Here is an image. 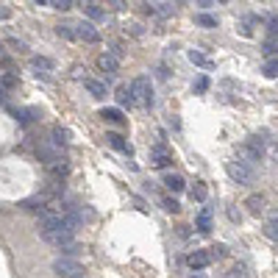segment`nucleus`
Listing matches in <instances>:
<instances>
[{"label":"nucleus","instance_id":"f257e3e1","mask_svg":"<svg viewBox=\"0 0 278 278\" xmlns=\"http://www.w3.org/2000/svg\"><path fill=\"white\" fill-rule=\"evenodd\" d=\"M225 173H228V178L234 184H242V187H248V184H253V167L245 162H225Z\"/></svg>","mask_w":278,"mask_h":278},{"label":"nucleus","instance_id":"f03ea898","mask_svg":"<svg viewBox=\"0 0 278 278\" xmlns=\"http://www.w3.org/2000/svg\"><path fill=\"white\" fill-rule=\"evenodd\" d=\"M53 272L59 278H81L84 275V267H81V261H75L73 256H59V259L53 261Z\"/></svg>","mask_w":278,"mask_h":278},{"label":"nucleus","instance_id":"7ed1b4c3","mask_svg":"<svg viewBox=\"0 0 278 278\" xmlns=\"http://www.w3.org/2000/svg\"><path fill=\"white\" fill-rule=\"evenodd\" d=\"M239 159L245 164H256V162H261L264 159V139H259V136H250L245 145L239 148Z\"/></svg>","mask_w":278,"mask_h":278},{"label":"nucleus","instance_id":"20e7f679","mask_svg":"<svg viewBox=\"0 0 278 278\" xmlns=\"http://www.w3.org/2000/svg\"><path fill=\"white\" fill-rule=\"evenodd\" d=\"M131 92H133V100L139 106H151L153 103V86H151V78L148 75H139V78L131 81Z\"/></svg>","mask_w":278,"mask_h":278},{"label":"nucleus","instance_id":"39448f33","mask_svg":"<svg viewBox=\"0 0 278 278\" xmlns=\"http://www.w3.org/2000/svg\"><path fill=\"white\" fill-rule=\"evenodd\" d=\"M42 239L48 245H56V248H64L73 242V228H50V231H42Z\"/></svg>","mask_w":278,"mask_h":278},{"label":"nucleus","instance_id":"423d86ee","mask_svg":"<svg viewBox=\"0 0 278 278\" xmlns=\"http://www.w3.org/2000/svg\"><path fill=\"white\" fill-rule=\"evenodd\" d=\"M75 34H78V39H84V42H100V34H97V28H95L92 23H86V20L75 23Z\"/></svg>","mask_w":278,"mask_h":278},{"label":"nucleus","instance_id":"0eeeda50","mask_svg":"<svg viewBox=\"0 0 278 278\" xmlns=\"http://www.w3.org/2000/svg\"><path fill=\"white\" fill-rule=\"evenodd\" d=\"M212 261H214L212 250H195V253L189 256V267H192V270H203V267H209Z\"/></svg>","mask_w":278,"mask_h":278},{"label":"nucleus","instance_id":"6e6552de","mask_svg":"<svg viewBox=\"0 0 278 278\" xmlns=\"http://www.w3.org/2000/svg\"><path fill=\"white\" fill-rule=\"evenodd\" d=\"M195 228L200 231V234H209L212 231V206H203L198 214V220H195Z\"/></svg>","mask_w":278,"mask_h":278},{"label":"nucleus","instance_id":"1a4fd4ad","mask_svg":"<svg viewBox=\"0 0 278 278\" xmlns=\"http://www.w3.org/2000/svg\"><path fill=\"white\" fill-rule=\"evenodd\" d=\"M97 67H100L106 75H114V73H117V67H120V61H117L114 53H103L100 59H97Z\"/></svg>","mask_w":278,"mask_h":278},{"label":"nucleus","instance_id":"9d476101","mask_svg":"<svg viewBox=\"0 0 278 278\" xmlns=\"http://www.w3.org/2000/svg\"><path fill=\"white\" fill-rule=\"evenodd\" d=\"M84 86H86V92H89L92 97H97V100H103V97L109 95V92H106V84H100V81H95V78H86Z\"/></svg>","mask_w":278,"mask_h":278},{"label":"nucleus","instance_id":"9b49d317","mask_svg":"<svg viewBox=\"0 0 278 278\" xmlns=\"http://www.w3.org/2000/svg\"><path fill=\"white\" fill-rule=\"evenodd\" d=\"M170 162H173V156L167 148H153V167H167Z\"/></svg>","mask_w":278,"mask_h":278},{"label":"nucleus","instance_id":"f8f14e48","mask_svg":"<svg viewBox=\"0 0 278 278\" xmlns=\"http://www.w3.org/2000/svg\"><path fill=\"white\" fill-rule=\"evenodd\" d=\"M100 117H103L106 122H114V125H122V122H125V117H122L120 109H103Z\"/></svg>","mask_w":278,"mask_h":278},{"label":"nucleus","instance_id":"ddd939ff","mask_svg":"<svg viewBox=\"0 0 278 278\" xmlns=\"http://www.w3.org/2000/svg\"><path fill=\"white\" fill-rule=\"evenodd\" d=\"M56 34H59V37H64V39H78L73 23H59V25H56Z\"/></svg>","mask_w":278,"mask_h":278},{"label":"nucleus","instance_id":"4468645a","mask_svg":"<svg viewBox=\"0 0 278 278\" xmlns=\"http://www.w3.org/2000/svg\"><path fill=\"white\" fill-rule=\"evenodd\" d=\"M106 139H109V145H111V148H117V151H122V153H131V145H128V142L120 136V133H109Z\"/></svg>","mask_w":278,"mask_h":278},{"label":"nucleus","instance_id":"2eb2a0df","mask_svg":"<svg viewBox=\"0 0 278 278\" xmlns=\"http://www.w3.org/2000/svg\"><path fill=\"white\" fill-rule=\"evenodd\" d=\"M245 206L250 209V214H261V209H264V198H261V195H250V198L245 200Z\"/></svg>","mask_w":278,"mask_h":278},{"label":"nucleus","instance_id":"dca6fc26","mask_svg":"<svg viewBox=\"0 0 278 278\" xmlns=\"http://www.w3.org/2000/svg\"><path fill=\"white\" fill-rule=\"evenodd\" d=\"M50 136H53V139H50V142H53L56 148H64V145H67V136H70V133H67V128H59V125H56Z\"/></svg>","mask_w":278,"mask_h":278},{"label":"nucleus","instance_id":"f3484780","mask_svg":"<svg viewBox=\"0 0 278 278\" xmlns=\"http://www.w3.org/2000/svg\"><path fill=\"white\" fill-rule=\"evenodd\" d=\"M164 187L173 189V192H181V189H184V178H181V176H173V173H170V176H164Z\"/></svg>","mask_w":278,"mask_h":278},{"label":"nucleus","instance_id":"a211bd4d","mask_svg":"<svg viewBox=\"0 0 278 278\" xmlns=\"http://www.w3.org/2000/svg\"><path fill=\"white\" fill-rule=\"evenodd\" d=\"M31 64H34V70H42V73H50V70H53V61L45 59V56H34Z\"/></svg>","mask_w":278,"mask_h":278},{"label":"nucleus","instance_id":"6ab92c4d","mask_svg":"<svg viewBox=\"0 0 278 278\" xmlns=\"http://www.w3.org/2000/svg\"><path fill=\"white\" fill-rule=\"evenodd\" d=\"M117 100H120V106H133V92H131V86H122L120 92H117Z\"/></svg>","mask_w":278,"mask_h":278},{"label":"nucleus","instance_id":"aec40b11","mask_svg":"<svg viewBox=\"0 0 278 278\" xmlns=\"http://www.w3.org/2000/svg\"><path fill=\"white\" fill-rule=\"evenodd\" d=\"M206 198H209V189H206V184H195V187H192V200L203 203Z\"/></svg>","mask_w":278,"mask_h":278},{"label":"nucleus","instance_id":"412c9836","mask_svg":"<svg viewBox=\"0 0 278 278\" xmlns=\"http://www.w3.org/2000/svg\"><path fill=\"white\" fill-rule=\"evenodd\" d=\"M195 23L203 25V28H217V17H212V14H198Z\"/></svg>","mask_w":278,"mask_h":278},{"label":"nucleus","instance_id":"4be33fe9","mask_svg":"<svg viewBox=\"0 0 278 278\" xmlns=\"http://www.w3.org/2000/svg\"><path fill=\"white\" fill-rule=\"evenodd\" d=\"M264 234L270 236L272 242H278V217H272V220H267V225H264Z\"/></svg>","mask_w":278,"mask_h":278},{"label":"nucleus","instance_id":"5701e85b","mask_svg":"<svg viewBox=\"0 0 278 278\" xmlns=\"http://www.w3.org/2000/svg\"><path fill=\"white\" fill-rule=\"evenodd\" d=\"M189 61H192V64H198V67H212V61L206 59L203 53H198V50H189Z\"/></svg>","mask_w":278,"mask_h":278},{"label":"nucleus","instance_id":"b1692460","mask_svg":"<svg viewBox=\"0 0 278 278\" xmlns=\"http://www.w3.org/2000/svg\"><path fill=\"white\" fill-rule=\"evenodd\" d=\"M264 75L267 78H278V59H270L264 64Z\"/></svg>","mask_w":278,"mask_h":278},{"label":"nucleus","instance_id":"393cba45","mask_svg":"<svg viewBox=\"0 0 278 278\" xmlns=\"http://www.w3.org/2000/svg\"><path fill=\"white\" fill-rule=\"evenodd\" d=\"M162 206H164V212H181V206H178V200H173V198H162Z\"/></svg>","mask_w":278,"mask_h":278},{"label":"nucleus","instance_id":"a878e982","mask_svg":"<svg viewBox=\"0 0 278 278\" xmlns=\"http://www.w3.org/2000/svg\"><path fill=\"white\" fill-rule=\"evenodd\" d=\"M264 53H267V56L278 53V37H270V39L264 42Z\"/></svg>","mask_w":278,"mask_h":278},{"label":"nucleus","instance_id":"bb28decb","mask_svg":"<svg viewBox=\"0 0 278 278\" xmlns=\"http://www.w3.org/2000/svg\"><path fill=\"white\" fill-rule=\"evenodd\" d=\"M50 6H53V9H61V12H67V9H73V0H50Z\"/></svg>","mask_w":278,"mask_h":278},{"label":"nucleus","instance_id":"cd10ccee","mask_svg":"<svg viewBox=\"0 0 278 278\" xmlns=\"http://www.w3.org/2000/svg\"><path fill=\"white\" fill-rule=\"evenodd\" d=\"M267 25H270V37H278V17H270Z\"/></svg>","mask_w":278,"mask_h":278},{"label":"nucleus","instance_id":"c85d7f7f","mask_svg":"<svg viewBox=\"0 0 278 278\" xmlns=\"http://www.w3.org/2000/svg\"><path fill=\"white\" fill-rule=\"evenodd\" d=\"M61 250H64V256H75V253H78V245H73V242H70V245H64V248H61Z\"/></svg>","mask_w":278,"mask_h":278},{"label":"nucleus","instance_id":"c756f323","mask_svg":"<svg viewBox=\"0 0 278 278\" xmlns=\"http://www.w3.org/2000/svg\"><path fill=\"white\" fill-rule=\"evenodd\" d=\"M86 12H89V17H92V20H97V17H103V12H100V9H97V6H95V3H92V6H86Z\"/></svg>","mask_w":278,"mask_h":278},{"label":"nucleus","instance_id":"7c9ffc66","mask_svg":"<svg viewBox=\"0 0 278 278\" xmlns=\"http://www.w3.org/2000/svg\"><path fill=\"white\" fill-rule=\"evenodd\" d=\"M228 278H245V267H239V264H236L234 270H231V275H228Z\"/></svg>","mask_w":278,"mask_h":278},{"label":"nucleus","instance_id":"2f4dec72","mask_svg":"<svg viewBox=\"0 0 278 278\" xmlns=\"http://www.w3.org/2000/svg\"><path fill=\"white\" fill-rule=\"evenodd\" d=\"M212 256H214V259H223V256H225V248H223V245H220V248H212Z\"/></svg>","mask_w":278,"mask_h":278},{"label":"nucleus","instance_id":"473e14b6","mask_svg":"<svg viewBox=\"0 0 278 278\" xmlns=\"http://www.w3.org/2000/svg\"><path fill=\"white\" fill-rule=\"evenodd\" d=\"M206 86H209V81H206V78H200V81H198V92H203Z\"/></svg>","mask_w":278,"mask_h":278},{"label":"nucleus","instance_id":"72a5a7b5","mask_svg":"<svg viewBox=\"0 0 278 278\" xmlns=\"http://www.w3.org/2000/svg\"><path fill=\"white\" fill-rule=\"evenodd\" d=\"M189 278H206V275H203V272H200V270H195V272H192V275H189Z\"/></svg>","mask_w":278,"mask_h":278},{"label":"nucleus","instance_id":"f704fd0d","mask_svg":"<svg viewBox=\"0 0 278 278\" xmlns=\"http://www.w3.org/2000/svg\"><path fill=\"white\" fill-rule=\"evenodd\" d=\"M3 103H6V92L0 89V106H3Z\"/></svg>","mask_w":278,"mask_h":278},{"label":"nucleus","instance_id":"c9c22d12","mask_svg":"<svg viewBox=\"0 0 278 278\" xmlns=\"http://www.w3.org/2000/svg\"><path fill=\"white\" fill-rule=\"evenodd\" d=\"M200 6H212V0H200Z\"/></svg>","mask_w":278,"mask_h":278},{"label":"nucleus","instance_id":"e433bc0d","mask_svg":"<svg viewBox=\"0 0 278 278\" xmlns=\"http://www.w3.org/2000/svg\"><path fill=\"white\" fill-rule=\"evenodd\" d=\"M37 3H45V0H37Z\"/></svg>","mask_w":278,"mask_h":278},{"label":"nucleus","instance_id":"4c0bfd02","mask_svg":"<svg viewBox=\"0 0 278 278\" xmlns=\"http://www.w3.org/2000/svg\"><path fill=\"white\" fill-rule=\"evenodd\" d=\"M0 75H3V73H0Z\"/></svg>","mask_w":278,"mask_h":278}]
</instances>
